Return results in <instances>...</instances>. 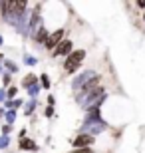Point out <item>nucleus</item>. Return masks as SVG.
Segmentation results:
<instances>
[{
	"instance_id": "1",
	"label": "nucleus",
	"mask_w": 145,
	"mask_h": 153,
	"mask_svg": "<svg viewBox=\"0 0 145 153\" xmlns=\"http://www.w3.org/2000/svg\"><path fill=\"white\" fill-rule=\"evenodd\" d=\"M86 58V50H74L70 56L66 58V64H64V70H66L68 74H72V72H76V70L80 68V64H82V60Z\"/></svg>"
},
{
	"instance_id": "2",
	"label": "nucleus",
	"mask_w": 145,
	"mask_h": 153,
	"mask_svg": "<svg viewBox=\"0 0 145 153\" xmlns=\"http://www.w3.org/2000/svg\"><path fill=\"white\" fill-rule=\"evenodd\" d=\"M62 36H64V30H56L54 34L48 36V40H46V50H50V52L56 50L58 44L62 42Z\"/></svg>"
},
{
	"instance_id": "3",
	"label": "nucleus",
	"mask_w": 145,
	"mask_h": 153,
	"mask_svg": "<svg viewBox=\"0 0 145 153\" xmlns=\"http://www.w3.org/2000/svg\"><path fill=\"white\" fill-rule=\"evenodd\" d=\"M70 54H72V42L70 40H62L58 48L52 52V56H70Z\"/></svg>"
},
{
	"instance_id": "4",
	"label": "nucleus",
	"mask_w": 145,
	"mask_h": 153,
	"mask_svg": "<svg viewBox=\"0 0 145 153\" xmlns=\"http://www.w3.org/2000/svg\"><path fill=\"white\" fill-rule=\"evenodd\" d=\"M91 143H94V137L82 133V135H78L76 139H74V147H76V149H88Z\"/></svg>"
},
{
	"instance_id": "5",
	"label": "nucleus",
	"mask_w": 145,
	"mask_h": 153,
	"mask_svg": "<svg viewBox=\"0 0 145 153\" xmlns=\"http://www.w3.org/2000/svg\"><path fill=\"white\" fill-rule=\"evenodd\" d=\"M100 82H101V76H95L94 79H89V82H86L82 90H84V91H89L91 88H94V85H97V84H100Z\"/></svg>"
},
{
	"instance_id": "6",
	"label": "nucleus",
	"mask_w": 145,
	"mask_h": 153,
	"mask_svg": "<svg viewBox=\"0 0 145 153\" xmlns=\"http://www.w3.org/2000/svg\"><path fill=\"white\" fill-rule=\"evenodd\" d=\"M46 40H48V30L40 28V32L36 34V42H44V44H46Z\"/></svg>"
},
{
	"instance_id": "7",
	"label": "nucleus",
	"mask_w": 145,
	"mask_h": 153,
	"mask_svg": "<svg viewBox=\"0 0 145 153\" xmlns=\"http://www.w3.org/2000/svg\"><path fill=\"white\" fill-rule=\"evenodd\" d=\"M20 149H36V145H34L30 139H22V141H20Z\"/></svg>"
},
{
	"instance_id": "8",
	"label": "nucleus",
	"mask_w": 145,
	"mask_h": 153,
	"mask_svg": "<svg viewBox=\"0 0 145 153\" xmlns=\"http://www.w3.org/2000/svg\"><path fill=\"white\" fill-rule=\"evenodd\" d=\"M34 82H36V76H26V79H24V85H32Z\"/></svg>"
},
{
	"instance_id": "9",
	"label": "nucleus",
	"mask_w": 145,
	"mask_h": 153,
	"mask_svg": "<svg viewBox=\"0 0 145 153\" xmlns=\"http://www.w3.org/2000/svg\"><path fill=\"white\" fill-rule=\"evenodd\" d=\"M42 85H44V88H50V79H48V76H42Z\"/></svg>"
},
{
	"instance_id": "10",
	"label": "nucleus",
	"mask_w": 145,
	"mask_h": 153,
	"mask_svg": "<svg viewBox=\"0 0 145 153\" xmlns=\"http://www.w3.org/2000/svg\"><path fill=\"white\" fill-rule=\"evenodd\" d=\"M8 96H10V97L16 96V88H10V90H8Z\"/></svg>"
},
{
	"instance_id": "11",
	"label": "nucleus",
	"mask_w": 145,
	"mask_h": 153,
	"mask_svg": "<svg viewBox=\"0 0 145 153\" xmlns=\"http://www.w3.org/2000/svg\"><path fill=\"white\" fill-rule=\"evenodd\" d=\"M78 153H94V151H91V149L88 147V149H78Z\"/></svg>"
},
{
	"instance_id": "12",
	"label": "nucleus",
	"mask_w": 145,
	"mask_h": 153,
	"mask_svg": "<svg viewBox=\"0 0 145 153\" xmlns=\"http://www.w3.org/2000/svg\"><path fill=\"white\" fill-rule=\"evenodd\" d=\"M0 8H2V2H0Z\"/></svg>"
},
{
	"instance_id": "13",
	"label": "nucleus",
	"mask_w": 145,
	"mask_h": 153,
	"mask_svg": "<svg viewBox=\"0 0 145 153\" xmlns=\"http://www.w3.org/2000/svg\"><path fill=\"white\" fill-rule=\"evenodd\" d=\"M74 153H78V151H74Z\"/></svg>"
}]
</instances>
